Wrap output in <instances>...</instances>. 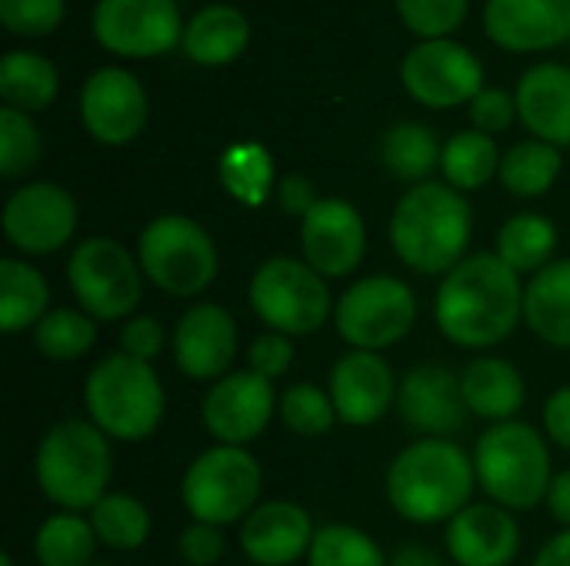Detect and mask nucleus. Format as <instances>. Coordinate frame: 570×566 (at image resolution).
<instances>
[{"label":"nucleus","mask_w":570,"mask_h":566,"mask_svg":"<svg viewBox=\"0 0 570 566\" xmlns=\"http://www.w3.org/2000/svg\"><path fill=\"white\" fill-rule=\"evenodd\" d=\"M548 510L551 517L561 524V530H570V470H561L554 474L551 480V490H548Z\"/></svg>","instance_id":"49"},{"label":"nucleus","mask_w":570,"mask_h":566,"mask_svg":"<svg viewBox=\"0 0 570 566\" xmlns=\"http://www.w3.org/2000/svg\"><path fill=\"white\" fill-rule=\"evenodd\" d=\"M307 566H387L384 550L351 524H324L314 534Z\"/></svg>","instance_id":"38"},{"label":"nucleus","mask_w":570,"mask_h":566,"mask_svg":"<svg viewBox=\"0 0 570 566\" xmlns=\"http://www.w3.org/2000/svg\"><path fill=\"white\" fill-rule=\"evenodd\" d=\"M77 200L60 183H23L3 203V234L10 247L27 257H47L67 247L77 234Z\"/></svg>","instance_id":"13"},{"label":"nucleus","mask_w":570,"mask_h":566,"mask_svg":"<svg viewBox=\"0 0 570 566\" xmlns=\"http://www.w3.org/2000/svg\"><path fill=\"white\" fill-rule=\"evenodd\" d=\"M0 566H17V560L10 554H0Z\"/></svg>","instance_id":"52"},{"label":"nucleus","mask_w":570,"mask_h":566,"mask_svg":"<svg viewBox=\"0 0 570 566\" xmlns=\"http://www.w3.org/2000/svg\"><path fill=\"white\" fill-rule=\"evenodd\" d=\"M40 160V130L33 127L30 113L3 107L0 110V173L17 180L30 173Z\"/></svg>","instance_id":"40"},{"label":"nucleus","mask_w":570,"mask_h":566,"mask_svg":"<svg viewBox=\"0 0 570 566\" xmlns=\"http://www.w3.org/2000/svg\"><path fill=\"white\" fill-rule=\"evenodd\" d=\"M387 566H448L431 547H421V544H407V547H401Z\"/></svg>","instance_id":"51"},{"label":"nucleus","mask_w":570,"mask_h":566,"mask_svg":"<svg viewBox=\"0 0 570 566\" xmlns=\"http://www.w3.org/2000/svg\"><path fill=\"white\" fill-rule=\"evenodd\" d=\"M80 120L97 143L124 147L147 123V93L124 67H100L80 90Z\"/></svg>","instance_id":"17"},{"label":"nucleus","mask_w":570,"mask_h":566,"mask_svg":"<svg viewBox=\"0 0 570 566\" xmlns=\"http://www.w3.org/2000/svg\"><path fill=\"white\" fill-rule=\"evenodd\" d=\"M97 534L80 514H53L33 534V557L40 566H90L97 550Z\"/></svg>","instance_id":"34"},{"label":"nucleus","mask_w":570,"mask_h":566,"mask_svg":"<svg viewBox=\"0 0 570 566\" xmlns=\"http://www.w3.org/2000/svg\"><path fill=\"white\" fill-rule=\"evenodd\" d=\"M67 284L94 320H130L144 297L140 260L114 237H87L70 250Z\"/></svg>","instance_id":"10"},{"label":"nucleus","mask_w":570,"mask_h":566,"mask_svg":"<svg viewBox=\"0 0 570 566\" xmlns=\"http://www.w3.org/2000/svg\"><path fill=\"white\" fill-rule=\"evenodd\" d=\"M137 260L144 277L167 297H197L220 270L214 237L184 214L154 217L140 230Z\"/></svg>","instance_id":"7"},{"label":"nucleus","mask_w":570,"mask_h":566,"mask_svg":"<svg viewBox=\"0 0 570 566\" xmlns=\"http://www.w3.org/2000/svg\"><path fill=\"white\" fill-rule=\"evenodd\" d=\"M33 344L47 360H80L97 344V320L73 307H53L33 327Z\"/></svg>","instance_id":"37"},{"label":"nucleus","mask_w":570,"mask_h":566,"mask_svg":"<svg viewBox=\"0 0 570 566\" xmlns=\"http://www.w3.org/2000/svg\"><path fill=\"white\" fill-rule=\"evenodd\" d=\"M90 566H107V564H90Z\"/></svg>","instance_id":"53"},{"label":"nucleus","mask_w":570,"mask_h":566,"mask_svg":"<svg viewBox=\"0 0 570 566\" xmlns=\"http://www.w3.org/2000/svg\"><path fill=\"white\" fill-rule=\"evenodd\" d=\"M474 470L481 490L504 510H534L541 500H548L554 480L544 437L521 420L491 424L478 437Z\"/></svg>","instance_id":"6"},{"label":"nucleus","mask_w":570,"mask_h":566,"mask_svg":"<svg viewBox=\"0 0 570 566\" xmlns=\"http://www.w3.org/2000/svg\"><path fill=\"white\" fill-rule=\"evenodd\" d=\"M471 0H394L401 20L424 40H444L468 17Z\"/></svg>","instance_id":"41"},{"label":"nucleus","mask_w":570,"mask_h":566,"mask_svg":"<svg viewBox=\"0 0 570 566\" xmlns=\"http://www.w3.org/2000/svg\"><path fill=\"white\" fill-rule=\"evenodd\" d=\"M90 527L97 540L110 550H140L150 537V514L130 494H107L90 507Z\"/></svg>","instance_id":"36"},{"label":"nucleus","mask_w":570,"mask_h":566,"mask_svg":"<svg viewBox=\"0 0 570 566\" xmlns=\"http://www.w3.org/2000/svg\"><path fill=\"white\" fill-rule=\"evenodd\" d=\"M471 203L451 183L411 187L391 214V247L397 260L421 277H448L471 244Z\"/></svg>","instance_id":"3"},{"label":"nucleus","mask_w":570,"mask_h":566,"mask_svg":"<svg viewBox=\"0 0 570 566\" xmlns=\"http://www.w3.org/2000/svg\"><path fill=\"white\" fill-rule=\"evenodd\" d=\"M531 566H570V530H561L558 537H551Z\"/></svg>","instance_id":"50"},{"label":"nucleus","mask_w":570,"mask_h":566,"mask_svg":"<svg viewBox=\"0 0 570 566\" xmlns=\"http://www.w3.org/2000/svg\"><path fill=\"white\" fill-rule=\"evenodd\" d=\"M50 314L47 277L23 257L0 260V330L23 334L33 330Z\"/></svg>","instance_id":"28"},{"label":"nucleus","mask_w":570,"mask_h":566,"mask_svg":"<svg viewBox=\"0 0 570 566\" xmlns=\"http://www.w3.org/2000/svg\"><path fill=\"white\" fill-rule=\"evenodd\" d=\"M57 87H60L57 67L47 57H40V53L10 50L0 60V97H3V107L23 110V113L43 110V107L53 103Z\"/></svg>","instance_id":"30"},{"label":"nucleus","mask_w":570,"mask_h":566,"mask_svg":"<svg viewBox=\"0 0 570 566\" xmlns=\"http://www.w3.org/2000/svg\"><path fill=\"white\" fill-rule=\"evenodd\" d=\"M404 90L434 110L471 103L484 90V63L454 40H424L401 63Z\"/></svg>","instance_id":"14"},{"label":"nucleus","mask_w":570,"mask_h":566,"mask_svg":"<svg viewBox=\"0 0 570 566\" xmlns=\"http://www.w3.org/2000/svg\"><path fill=\"white\" fill-rule=\"evenodd\" d=\"M63 0H0V23L17 37H43L60 27Z\"/></svg>","instance_id":"42"},{"label":"nucleus","mask_w":570,"mask_h":566,"mask_svg":"<svg viewBox=\"0 0 570 566\" xmlns=\"http://www.w3.org/2000/svg\"><path fill=\"white\" fill-rule=\"evenodd\" d=\"M414 320L417 297L401 277L391 274H374L351 284L334 307L337 337L354 350H387L411 334Z\"/></svg>","instance_id":"11"},{"label":"nucleus","mask_w":570,"mask_h":566,"mask_svg":"<svg viewBox=\"0 0 570 566\" xmlns=\"http://www.w3.org/2000/svg\"><path fill=\"white\" fill-rule=\"evenodd\" d=\"M401 420L421 437L451 440L471 420V410L461 394V374L444 364H417L401 377L397 387Z\"/></svg>","instance_id":"18"},{"label":"nucleus","mask_w":570,"mask_h":566,"mask_svg":"<svg viewBox=\"0 0 570 566\" xmlns=\"http://www.w3.org/2000/svg\"><path fill=\"white\" fill-rule=\"evenodd\" d=\"M461 394L471 417L488 424H508L521 414L528 387L521 370L504 357H478L461 370Z\"/></svg>","instance_id":"25"},{"label":"nucleus","mask_w":570,"mask_h":566,"mask_svg":"<svg viewBox=\"0 0 570 566\" xmlns=\"http://www.w3.org/2000/svg\"><path fill=\"white\" fill-rule=\"evenodd\" d=\"M558 247V227L544 214H514L508 224H501L494 254L518 274H538L554 260Z\"/></svg>","instance_id":"31"},{"label":"nucleus","mask_w":570,"mask_h":566,"mask_svg":"<svg viewBox=\"0 0 570 566\" xmlns=\"http://www.w3.org/2000/svg\"><path fill=\"white\" fill-rule=\"evenodd\" d=\"M174 364L197 384H214L230 374L237 357V324L220 304H194L174 327Z\"/></svg>","instance_id":"19"},{"label":"nucleus","mask_w":570,"mask_h":566,"mask_svg":"<svg viewBox=\"0 0 570 566\" xmlns=\"http://www.w3.org/2000/svg\"><path fill=\"white\" fill-rule=\"evenodd\" d=\"M478 487L474 457L441 437H421L404 447L384 480V494L391 510L417 527L451 524L464 507H471V494Z\"/></svg>","instance_id":"2"},{"label":"nucleus","mask_w":570,"mask_h":566,"mask_svg":"<svg viewBox=\"0 0 570 566\" xmlns=\"http://www.w3.org/2000/svg\"><path fill=\"white\" fill-rule=\"evenodd\" d=\"M524 320V284L498 254L464 257L438 287L434 324L468 350L504 344Z\"/></svg>","instance_id":"1"},{"label":"nucleus","mask_w":570,"mask_h":566,"mask_svg":"<svg viewBox=\"0 0 570 566\" xmlns=\"http://www.w3.org/2000/svg\"><path fill=\"white\" fill-rule=\"evenodd\" d=\"M301 250L324 280L354 274L367 254L361 210L344 197H321V203L301 220Z\"/></svg>","instance_id":"16"},{"label":"nucleus","mask_w":570,"mask_h":566,"mask_svg":"<svg viewBox=\"0 0 570 566\" xmlns=\"http://www.w3.org/2000/svg\"><path fill=\"white\" fill-rule=\"evenodd\" d=\"M561 147L544 140H521L501 160V183L514 197H544L561 177Z\"/></svg>","instance_id":"35"},{"label":"nucleus","mask_w":570,"mask_h":566,"mask_svg":"<svg viewBox=\"0 0 570 566\" xmlns=\"http://www.w3.org/2000/svg\"><path fill=\"white\" fill-rule=\"evenodd\" d=\"M291 367H294V340L277 330L261 334L247 350V370H254L257 377H264L271 384L277 377H284Z\"/></svg>","instance_id":"43"},{"label":"nucleus","mask_w":570,"mask_h":566,"mask_svg":"<svg viewBox=\"0 0 570 566\" xmlns=\"http://www.w3.org/2000/svg\"><path fill=\"white\" fill-rule=\"evenodd\" d=\"M441 143L434 137V130H428L424 123L404 120L394 123L381 133L377 143V157L381 167L394 177V180H407V183H428L431 170L441 167Z\"/></svg>","instance_id":"29"},{"label":"nucleus","mask_w":570,"mask_h":566,"mask_svg":"<svg viewBox=\"0 0 570 566\" xmlns=\"http://www.w3.org/2000/svg\"><path fill=\"white\" fill-rule=\"evenodd\" d=\"M544 430L561 450H570V387H561V390H554L548 397V404H544Z\"/></svg>","instance_id":"48"},{"label":"nucleus","mask_w":570,"mask_h":566,"mask_svg":"<svg viewBox=\"0 0 570 566\" xmlns=\"http://www.w3.org/2000/svg\"><path fill=\"white\" fill-rule=\"evenodd\" d=\"M33 474L40 484V494L67 510L80 514L90 510L100 497H107V484L114 474V450L110 437L97 430L90 420L70 417L53 424L33 457Z\"/></svg>","instance_id":"4"},{"label":"nucleus","mask_w":570,"mask_h":566,"mask_svg":"<svg viewBox=\"0 0 570 566\" xmlns=\"http://www.w3.org/2000/svg\"><path fill=\"white\" fill-rule=\"evenodd\" d=\"M484 30L514 53L551 50L570 37V0H488Z\"/></svg>","instance_id":"22"},{"label":"nucleus","mask_w":570,"mask_h":566,"mask_svg":"<svg viewBox=\"0 0 570 566\" xmlns=\"http://www.w3.org/2000/svg\"><path fill=\"white\" fill-rule=\"evenodd\" d=\"M514 113H518V100L508 90H501V87H484L471 100V120H474V130H481V133L508 130Z\"/></svg>","instance_id":"44"},{"label":"nucleus","mask_w":570,"mask_h":566,"mask_svg":"<svg viewBox=\"0 0 570 566\" xmlns=\"http://www.w3.org/2000/svg\"><path fill=\"white\" fill-rule=\"evenodd\" d=\"M250 43L247 17L230 3H210L197 10L184 30V53L200 67H224L237 60Z\"/></svg>","instance_id":"27"},{"label":"nucleus","mask_w":570,"mask_h":566,"mask_svg":"<svg viewBox=\"0 0 570 566\" xmlns=\"http://www.w3.org/2000/svg\"><path fill=\"white\" fill-rule=\"evenodd\" d=\"M164 344H167L164 327L147 314H137V317L124 320V327H120V350L134 360H144V364L157 360Z\"/></svg>","instance_id":"45"},{"label":"nucleus","mask_w":570,"mask_h":566,"mask_svg":"<svg viewBox=\"0 0 570 566\" xmlns=\"http://www.w3.org/2000/svg\"><path fill=\"white\" fill-rule=\"evenodd\" d=\"M217 177L234 200H240L244 207H261L274 190V160L267 147L244 140L224 150V157L217 160Z\"/></svg>","instance_id":"33"},{"label":"nucleus","mask_w":570,"mask_h":566,"mask_svg":"<svg viewBox=\"0 0 570 566\" xmlns=\"http://www.w3.org/2000/svg\"><path fill=\"white\" fill-rule=\"evenodd\" d=\"M501 150L491 133L461 130L441 150V173L454 190H481L494 173H501Z\"/></svg>","instance_id":"32"},{"label":"nucleus","mask_w":570,"mask_h":566,"mask_svg":"<svg viewBox=\"0 0 570 566\" xmlns=\"http://www.w3.org/2000/svg\"><path fill=\"white\" fill-rule=\"evenodd\" d=\"M314 534L317 527L301 504L267 500L240 524V550L254 566H291L311 554Z\"/></svg>","instance_id":"21"},{"label":"nucleus","mask_w":570,"mask_h":566,"mask_svg":"<svg viewBox=\"0 0 570 566\" xmlns=\"http://www.w3.org/2000/svg\"><path fill=\"white\" fill-rule=\"evenodd\" d=\"M524 324L538 340L570 350V257L551 260L524 284Z\"/></svg>","instance_id":"26"},{"label":"nucleus","mask_w":570,"mask_h":566,"mask_svg":"<svg viewBox=\"0 0 570 566\" xmlns=\"http://www.w3.org/2000/svg\"><path fill=\"white\" fill-rule=\"evenodd\" d=\"M277 414H281L284 427L297 437H327L334 430V424H341L331 394L314 384L287 387L277 400Z\"/></svg>","instance_id":"39"},{"label":"nucleus","mask_w":570,"mask_h":566,"mask_svg":"<svg viewBox=\"0 0 570 566\" xmlns=\"http://www.w3.org/2000/svg\"><path fill=\"white\" fill-rule=\"evenodd\" d=\"M397 377L391 364L374 350H347L334 370L327 394L334 400L337 420L347 427H371L391 407H397Z\"/></svg>","instance_id":"20"},{"label":"nucleus","mask_w":570,"mask_h":566,"mask_svg":"<svg viewBox=\"0 0 570 566\" xmlns=\"http://www.w3.org/2000/svg\"><path fill=\"white\" fill-rule=\"evenodd\" d=\"M94 37L117 57H157L184 40V20L174 0H97Z\"/></svg>","instance_id":"12"},{"label":"nucleus","mask_w":570,"mask_h":566,"mask_svg":"<svg viewBox=\"0 0 570 566\" xmlns=\"http://www.w3.org/2000/svg\"><path fill=\"white\" fill-rule=\"evenodd\" d=\"M247 300L267 330H277L291 340L317 334L337 307L331 300L327 280L297 257H267L250 277Z\"/></svg>","instance_id":"9"},{"label":"nucleus","mask_w":570,"mask_h":566,"mask_svg":"<svg viewBox=\"0 0 570 566\" xmlns=\"http://www.w3.org/2000/svg\"><path fill=\"white\" fill-rule=\"evenodd\" d=\"M261 464L254 460V454H247V447L217 444L197 454L194 464L184 470L180 500L197 524L224 530L230 524H244L254 514L261 500Z\"/></svg>","instance_id":"8"},{"label":"nucleus","mask_w":570,"mask_h":566,"mask_svg":"<svg viewBox=\"0 0 570 566\" xmlns=\"http://www.w3.org/2000/svg\"><path fill=\"white\" fill-rule=\"evenodd\" d=\"M518 117L534 140L570 147V70L561 63L531 67L518 83Z\"/></svg>","instance_id":"24"},{"label":"nucleus","mask_w":570,"mask_h":566,"mask_svg":"<svg viewBox=\"0 0 570 566\" xmlns=\"http://www.w3.org/2000/svg\"><path fill=\"white\" fill-rule=\"evenodd\" d=\"M274 384L257 377L254 370H230L227 377L214 380L200 404L204 430L224 447H247L257 440L274 410H277Z\"/></svg>","instance_id":"15"},{"label":"nucleus","mask_w":570,"mask_h":566,"mask_svg":"<svg viewBox=\"0 0 570 566\" xmlns=\"http://www.w3.org/2000/svg\"><path fill=\"white\" fill-rule=\"evenodd\" d=\"M227 550V540L220 534V527L210 524H190L184 527L180 540H177V554L187 566H214Z\"/></svg>","instance_id":"46"},{"label":"nucleus","mask_w":570,"mask_h":566,"mask_svg":"<svg viewBox=\"0 0 570 566\" xmlns=\"http://www.w3.org/2000/svg\"><path fill=\"white\" fill-rule=\"evenodd\" d=\"M87 420L110 440L137 444L147 440L164 420V387L150 364L127 357L124 350L107 354L83 384Z\"/></svg>","instance_id":"5"},{"label":"nucleus","mask_w":570,"mask_h":566,"mask_svg":"<svg viewBox=\"0 0 570 566\" xmlns=\"http://www.w3.org/2000/svg\"><path fill=\"white\" fill-rule=\"evenodd\" d=\"M277 203H281L284 214L304 220V217L321 203V197H317V187H314L304 173H291V177H284L281 187H277Z\"/></svg>","instance_id":"47"},{"label":"nucleus","mask_w":570,"mask_h":566,"mask_svg":"<svg viewBox=\"0 0 570 566\" xmlns=\"http://www.w3.org/2000/svg\"><path fill=\"white\" fill-rule=\"evenodd\" d=\"M444 544L458 566H511L521 550V530L511 510L471 504L448 524Z\"/></svg>","instance_id":"23"}]
</instances>
